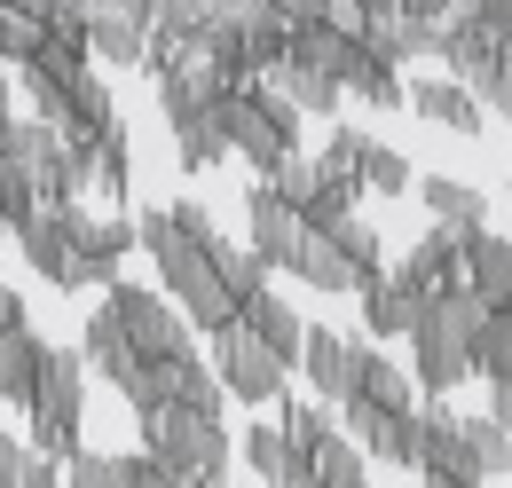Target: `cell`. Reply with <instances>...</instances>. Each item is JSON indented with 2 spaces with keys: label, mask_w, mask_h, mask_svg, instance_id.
I'll use <instances>...</instances> for the list:
<instances>
[{
  "label": "cell",
  "mask_w": 512,
  "mask_h": 488,
  "mask_svg": "<svg viewBox=\"0 0 512 488\" xmlns=\"http://www.w3.org/2000/svg\"><path fill=\"white\" fill-rule=\"evenodd\" d=\"M505 315H512V300H505Z\"/></svg>",
  "instance_id": "55"
},
{
  "label": "cell",
  "mask_w": 512,
  "mask_h": 488,
  "mask_svg": "<svg viewBox=\"0 0 512 488\" xmlns=\"http://www.w3.org/2000/svg\"><path fill=\"white\" fill-rule=\"evenodd\" d=\"M442 32L449 24H402V63L410 56H442Z\"/></svg>",
  "instance_id": "43"
},
{
  "label": "cell",
  "mask_w": 512,
  "mask_h": 488,
  "mask_svg": "<svg viewBox=\"0 0 512 488\" xmlns=\"http://www.w3.org/2000/svg\"><path fill=\"white\" fill-rule=\"evenodd\" d=\"M16 244L32 276H48L56 292H79V205H40L32 221H16Z\"/></svg>",
  "instance_id": "7"
},
{
  "label": "cell",
  "mask_w": 512,
  "mask_h": 488,
  "mask_svg": "<svg viewBox=\"0 0 512 488\" xmlns=\"http://www.w3.org/2000/svg\"><path fill=\"white\" fill-rule=\"evenodd\" d=\"M268 189H276L292 213H308V205H316V189H323V158H316V150H292V158L268 174Z\"/></svg>",
  "instance_id": "32"
},
{
  "label": "cell",
  "mask_w": 512,
  "mask_h": 488,
  "mask_svg": "<svg viewBox=\"0 0 512 488\" xmlns=\"http://www.w3.org/2000/svg\"><path fill=\"white\" fill-rule=\"evenodd\" d=\"M363 363H371V347H355L347 331H323V323H308V347H300V370H308V386H316V402L331 410H347L355 402V386H363Z\"/></svg>",
  "instance_id": "8"
},
{
  "label": "cell",
  "mask_w": 512,
  "mask_h": 488,
  "mask_svg": "<svg viewBox=\"0 0 512 488\" xmlns=\"http://www.w3.org/2000/svg\"><path fill=\"white\" fill-rule=\"evenodd\" d=\"M213 268H221V292L237 300V315H245V307H253L260 292H268V268H260L253 252H237V244H229V237L213 244Z\"/></svg>",
  "instance_id": "29"
},
{
  "label": "cell",
  "mask_w": 512,
  "mask_h": 488,
  "mask_svg": "<svg viewBox=\"0 0 512 488\" xmlns=\"http://www.w3.org/2000/svg\"><path fill=\"white\" fill-rule=\"evenodd\" d=\"M127 182H134V142H127V126H111V134L87 142V189L95 197H127Z\"/></svg>",
  "instance_id": "26"
},
{
  "label": "cell",
  "mask_w": 512,
  "mask_h": 488,
  "mask_svg": "<svg viewBox=\"0 0 512 488\" xmlns=\"http://www.w3.org/2000/svg\"><path fill=\"white\" fill-rule=\"evenodd\" d=\"M292 276H300V284H316V292H363V276L347 268V252H339L331 237H316V229H308L300 252H292Z\"/></svg>",
  "instance_id": "25"
},
{
  "label": "cell",
  "mask_w": 512,
  "mask_h": 488,
  "mask_svg": "<svg viewBox=\"0 0 512 488\" xmlns=\"http://www.w3.org/2000/svg\"><path fill=\"white\" fill-rule=\"evenodd\" d=\"M284 441H292V449L316 465L323 449L339 441V426H331V410H323V402H292V410H284Z\"/></svg>",
  "instance_id": "35"
},
{
  "label": "cell",
  "mask_w": 512,
  "mask_h": 488,
  "mask_svg": "<svg viewBox=\"0 0 512 488\" xmlns=\"http://www.w3.org/2000/svg\"><path fill=\"white\" fill-rule=\"evenodd\" d=\"M16 457H24V441H16V433H0V488H8V473H16Z\"/></svg>",
  "instance_id": "47"
},
{
  "label": "cell",
  "mask_w": 512,
  "mask_h": 488,
  "mask_svg": "<svg viewBox=\"0 0 512 488\" xmlns=\"http://www.w3.org/2000/svg\"><path fill=\"white\" fill-rule=\"evenodd\" d=\"M87 56H95V63H150V24L127 16V8H95V24H87Z\"/></svg>",
  "instance_id": "22"
},
{
  "label": "cell",
  "mask_w": 512,
  "mask_h": 488,
  "mask_svg": "<svg viewBox=\"0 0 512 488\" xmlns=\"http://www.w3.org/2000/svg\"><path fill=\"white\" fill-rule=\"evenodd\" d=\"M465 449H473L481 481H512V433L497 418H465Z\"/></svg>",
  "instance_id": "33"
},
{
  "label": "cell",
  "mask_w": 512,
  "mask_h": 488,
  "mask_svg": "<svg viewBox=\"0 0 512 488\" xmlns=\"http://www.w3.org/2000/svg\"><path fill=\"white\" fill-rule=\"evenodd\" d=\"M213 378L229 386V402H284V378H292V363H276L253 331L237 323V331H221V339H213Z\"/></svg>",
  "instance_id": "6"
},
{
  "label": "cell",
  "mask_w": 512,
  "mask_h": 488,
  "mask_svg": "<svg viewBox=\"0 0 512 488\" xmlns=\"http://www.w3.org/2000/svg\"><path fill=\"white\" fill-rule=\"evenodd\" d=\"M0 213H8V229L40 213V182L16 166V150H8V126H0Z\"/></svg>",
  "instance_id": "34"
},
{
  "label": "cell",
  "mask_w": 512,
  "mask_h": 488,
  "mask_svg": "<svg viewBox=\"0 0 512 488\" xmlns=\"http://www.w3.org/2000/svg\"><path fill=\"white\" fill-rule=\"evenodd\" d=\"M79 363L95 370V378H111L119 394H134V378H142V355L127 347V331H119V315H111V307H95V315H87V331H79Z\"/></svg>",
  "instance_id": "13"
},
{
  "label": "cell",
  "mask_w": 512,
  "mask_h": 488,
  "mask_svg": "<svg viewBox=\"0 0 512 488\" xmlns=\"http://www.w3.org/2000/svg\"><path fill=\"white\" fill-rule=\"evenodd\" d=\"M434 63H442V79L473 87L481 71H497V63H505V48H497V32H481V24L457 8V16H449V32H442V56H434Z\"/></svg>",
  "instance_id": "17"
},
{
  "label": "cell",
  "mask_w": 512,
  "mask_h": 488,
  "mask_svg": "<svg viewBox=\"0 0 512 488\" xmlns=\"http://www.w3.org/2000/svg\"><path fill=\"white\" fill-rule=\"evenodd\" d=\"M316 237H331V244H339V252H347V268H355V276H363V284H371V276H386V252H379V229H371V221H363V213H347V221H339V229H316Z\"/></svg>",
  "instance_id": "30"
},
{
  "label": "cell",
  "mask_w": 512,
  "mask_h": 488,
  "mask_svg": "<svg viewBox=\"0 0 512 488\" xmlns=\"http://www.w3.org/2000/svg\"><path fill=\"white\" fill-rule=\"evenodd\" d=\"M355 56H363V40H355L347 24L316 16V24H292V56H284V63H300V71H316V79H331V87H347Z\"/></svg>",
  "instance_id": "11"
},
{
  "label": "cell",
  "mask_w": 512,
  "mask_h": 488,
  "mask_svg": "<svg viewBox=\"0 0 512 488\" xmlns=\"http://www.w3.org/2000/svg\"><path fill=\"white\" fill-rule=\"evenodd\" d=\"M134 221H119V213H79V284H119V260L134 252Z\"/></svg>",
  "instance_id": "12"
},
{
  "label": "cell",
  "mask_w": 512,
  "mask_h": 488,
  "mask_svg": "<svg viewBox=\"0 0 512 488\" xmlns=\"http://www.w3.org/2000/svg\"><path fill=\"white\" fill-rule=\"evenodd\" d=\"M497 48H505V56H512V32H505V40H497Z\"/></svg>",
  "instance_id": "53"
},
{
  "label": "cell",
  "mask_w": 512,
  "mask_h": 488,
  "mask_svg": "<svg viewBox=\"0 0 512 488\" xmlns=\"http://www.w3.org/2000/svg\"><path fill=\"white\" fill-rule=\"evenodd\" d=\"M8 331H32V315H24V300L0 284V339H8Z\"/></svg>",
  "instance_id": "45"
},
{
  "label": "cell",
  "mask_w": 512,
  "mask_h": 488,
  "mask_svg": "<svg viewBox=\"0 0 512 488\" xmlns=\"http://www.w3.org/2000/svg\"><path fill=\"white\" fill-rule=\"evenodd\" d=\"M410 111L426 126H442V134H481V119H489V111L473 103V87H457L442 71H434V79H410Z\"/></svg>",
  "instance_id": "15"
},
{
  "label": "cell",
  "mask_w": 512,
  "mask_h": 488,
  "mask_svg": "<svg viewBox=\"0 0 512 488\" xmlns=\"http://www.w3.org/2000/svg\"><path fill=\"white\" fill-rule=\"evenodd\" d=\"M489 418H497V426L512 433V386H497V394H489Z\"/></svg>",
  "instance_id": "48"
},
{
  "label": "cell",
  "mask_w": 512,
  "mask_h": 488,
  "mask_svg": "<svg viewBox=\"0 0 512 488\" xmlns=\"http://www.w3.org/2000/svg\"><path fill=\"white\" fill-rule=\"evenodd\" d=\"M355 402H363V410H386V418H410V370L386 363V355H371V363H363V386H355Z\"/></svg>",
  "instance_id": "28"
},
{
  "label": "cell",
  "mask_w": 512,
  "mask_h": 488,
  "mask_svg": "<svg viewBox=\"0 0 512 488\" xmlns=\"http://www.w3.org/2000/svg\"><path fill=\"white\" fill-rule=\"evenodd\" d=\"M418 315H426V292H410L402 284V268H386L363 284V323L379 331V339H410L418 331Z\"/></svg>",
  "instance_id": "18"
},
{
  "label": "cell",
  "mask_w": 512,
  "mask_h": 488,
  "mask_svg": "<svg viewBox=\"0 0 512 488\" xmlns=\"http://www.w3.org/2000/svg\"><path fill=\"white\" fill-rule=\"evenodd\" d=\"M103 307L119 315V331H127V347L142 355V363H197V339L190 323H182V307L166 300V292H142V284H111L103 292Z\"/></svg>",
  "instance_id": "5"
},
{
  "label": "cell",
  "mask_w": 512,
  "mask_h": 488,
  "mask_svg": "<svg viewBox=\"0 0 512 488\" xmlns=\"http://www.w3.org/2000/svg\"><path fill=\"white\" fill-rule=\"evenodd\" d=\"M221 394H229V386L213 378V363H197L190 378H182V410H197V418H221Z\"/></svg>",
  "instance_id": "40"
},
{
  "label": "cell",
  "mask_w": 512,
  "mask_h": 488,
  "mask_svg": "<svg viewBox=\"0 0 512 488\" xmlns=\"http://www.w3.org/2000/svg\"><path fill=\"white\" fill-rule=\"evenodd\" d=\"M134 237H142V252L158 260V284H166V300L182 307V315H190L205 339L237 331V300L221 292V268H213V252H205V244H190L182 229H174V205L142 213V221H134Z\"/></svg>",
  "instance_id": "1"
},
{
  "label": "cell",
  "mask_w": 512,
  "mask_h": 488,
  "mask_svg": "<svg viewBox=\"0 0 512 488\" xmlns=\"http://www.w3.org/2000/svg\"><path fill=\"white\" fill-rule=\"evenodd\" d=\"M8 488H64V465H56V457H40V449L24 441V457H16V473H8Z\"/></svg>",
  "instance_id": "42"
},
{
  "label": "cell",
  "mask_w": 512,
  "mask_h": 488,
  "mask_svg": "<svg viewBox=\"0 0 512 488\" xmlns=\"http://www.w3.org/2000/svg\"><path fill=\"white\" fill-rule=\"evenodd\" d=\"M339 95H355L363 111H410V87H402V71H394L386 56H371V48L355 56V71H347V87H339Z\"/></svg>",
  "instance_id": "24"
},
{
  "label": "cell",
  "mask_w": 512,
  "mask_h": 488,
  "mask_svg": "<svg viewBox=\"0 0 512 488\" xmlns=\"http://www.w3.org/2000/svg\"><path fill=\"white\" fill-rule=\"evenodd\" d=\"M268 87H276L300 119H339V87L316 79V71H300V63H276V71H268Z\"/></svg>",
  "instance_id": "27"
},
{
  "label": "cell",
  "mask_w": 512,
  "mask_h": 488,
  "mask_svg": "<svg viewBox=\"0 0 512 488\" xmlns=\"http://www.w3.org/2000/svg\"><path fill=\"white\" fill-rule=\"evenodd\" d=\"M79 418H87V363H79V347H48V378H40V402H32V449L71 465L87 449Z\"/></svg>",
  "instance_id": "4"
},
{
  "label": "cell",
  "mask_w": 512,
  "mask_h": 488,
  "mask_svg": "<svg viewBox=\"0 0 512 488\" xmlns=\"http://www.w3.org/2000/svg\"><path fill=\"white\" fill-rule=\"evenodd\" d=\"M418 205L434 213V229H457V237H489V205H481V189L449 182V174H418Z\"/></svg>",
  "instance_id": "16"
},
{
  "label": "cell",
  "mask_w": 512,
  "mask_h": 488,
  "mask_svg": "<svg viewBox=\"0 0 512 488\" xmlns=\"http://www.w3.org/2000/svg\"><path fill=\"white\" fill-rule=\"evenodd\" d=\"M190 488H229V473H205V481H190Z\"/></svg>",
  "instance_id": "50"
},
{
  "label": "cell",
  "mask_w": 512,
  "mask_h": 488,
  "mask_svg": "<svg viewBox=\"0 0 512 488\" xmlns=\"http://www.w3.org/2000/svg\"><path fill=\"white\" fill-rule=\"evenodd\" d=\"M64 488H134V457H103V449H79L64 465Z\"/></svg>",
  "instance_id": "38"
},
{
  "label": "cell",
  "mask_w": 512,
  "mask_h": 488,
  "mask_svg": "<svg viewBox=\"0 0 512 488\" xmlns=\"http://www.w3.org/2000/svg\"><path fill=\"white\" fill-rule=\"evenodd\" d=\"M418 481H457V488H481V465L465 449V418L449 402H426L418 410Z\"/></svg>",
  "instance_id": "9"
},
{
  "label": "cell",
  "mask_w": 512,
  "mask_h": 488,
  "mask_svg": "<svg viewBox=\"0 0 512 488\" xmlns=\"http://www.w3.org/2000/svg\"><path fill=\"white\" fill-rule=\"evenodd\" d=\"M465 292L489 307V315H505V300H512V237H473L465 244Z\"/></svg>",
  "instance_id": "20"
},
{
  "label": "cell",
  "mask_w": 512,
  "mask_h": 488,
  "mask_svg": "<svg viewBox=\"0 0 512 488\" xmlns=\"http://www.w3.org/2000/svg\"><path fill=\"white\" fill-rule=\"evenodd\" d=\"M0 24H8V8H0Z\"/></svg>",
  "instance_id": "54"
},
{
  "label": "cell",
  "mask_w": 512,
  "mask_h": 488,
  "mask_svg": "<svg viewBox=\"0 0 512 488\" xmlns=\"http://www.w3.org/2000/svg\"><path fill=\"white\" fill-rule=\"evenodd\" d=\"M142 426V457H158L174 481L190 488L205 473H229V457H237V441L221 433V418H197V410H166V418H134Z\"/></svg>",
  "instance_id": "3"
},
{
  "label": "cell",
  "mask_w": 512,
  "mask_h": 488,
  "mask_svg": "<svg viewBox=\"0 0 512 488\" xmlns=\"http://www.w3.org/2000/svg\"><path fill=\"white\" fill-rule=\"evenodd\" d=\"M134 488H182V481H174L158 457H134Z\"/></svg>",
  "instance_id": "46"
},
{
  "label": "cell",
  "mask_w": 512,
  "mask_h": 488,
  "mask_svg": "<svg viewBox=\"0 0 512 488\" xmlns=\"http://www.w3.org/2000/svg\"><path fill=\"white\" fill-rule=\"evenodd\" d=\"M457 8H465V0H402L394 16H402V24H449Z\"/></svg>",
  "instance_id": "44"
},
{
  "label": "cell",
  "mask_w": 512,
  "mask_h": 488,
  "mask_svg": "<svg viewBox=\"0 0 512 488\" xmlns=\"http://www.w3.org/2000/svg\"><path fill=\"white\" fill-rule=\"evenodd\" d=\"M221 111V134H229V150L237 158H253V174L268 182L292 150H300V111L268 87V79H253V87H237V95H221L213 103Z\"/></svg>",
  "instance_id": "2"
},
{
  "label": "cell",
  "mask_w": 512,
  "mask_h": 488,
  "mask_svg": "<svg viewBox=\"0 0 512 488\" xmlns=\"http://www.w3.org/2000/svg\"><path fill=\"white\" fill-rule=\"evenodd\" d=\"M308 488H371V457H363V441H331L316 457V473H308Z\"/></svg>",
  "instance_id": "31"
},
{
  "label": "cell",
  "mask_w": 512,
  "mask_h": 488,
  "mask_svg": "<svg viewBox=\"0 0 512 488\" xmlns=\"http://www.w3.org/2000/svg\"><path fill=\"white\" fill-rule=\"evenodd\" d=\"M473 370H481L489 386H512V315H489V323H481V339H473Z\"/></svg>",
  "instance_id": "37"
},
{
  "label": "cell",
  "mask_w": 512,
  "mask_h": 488,
  "mask_svg": "<svg viewBox=\"0 0 512 488\" xmlns=\"http://www.w3.org/2000/svg\"><path fill=\"white\" fill-rule=\"evenodd\" d=\"M0 126H16V111H8V87H0Z\"/></svg>",
  "instance_id": "51"
},
{
  "label": "cell",
  "mask_w": 512,
  "mask_h": 488,
  "mask_svg": "<svg viewBox=\"0 0 512 488\" xmlns=\"http://www.w3.org/2000/svg\"><path fill=\"white\" fill-rule=\"evenodd\" d=\"M245 213H253V244H245V252H253L268 276H276V268L292 276V252H300V237H308V221H300V213H292V205H284L268 182L245 189Z\"/></svg>",
  "instance_id": "10"
},
{
  "label": "cell",
  "mask_w": 512,
  "mask_h": 488,
  "mask_svg": "<svg viewBox=\"0 0 512 488\" xmlns=\"http://www.w3.org/2000/svg\"><path fill=\"white\" fill-rule=\"evenodd\" d=\"M473 103H481L489 119H512V56L497 63V71H481V79H473Z\"/></svg>",
  "instance_id": "41"
},
{
  "label": "cell",
  "mask_w": 512,
  "mask_h": 488,
  "mask_svg": "<svg viewBox=\"0 0 512 488\" xmlns=\"http://www.w3.org/2000/svg\"><path fill=\"white\" fill-rule=\"evenodd\" d=\"M410 189H418L410 158L386 150V142H371V158H363V197H410Z\"/></svg>",
  "instance_id": "36"
},
{
  "label": "cell",
  "mask_w": 512,
  "mask_h": 488,
  "mask_svg": "<svg viewBox=\"0 0 512 488\" xmlns=\"http://www.w3.org/2000/svg\"><path fill=\"white\" fill-rule=\"evenodd\" d=\"M40 378H48V339L40 331H8L0 339V402L32 410L40 402Z\"/></svg>",
  "instance_id": "19"
},
{
  "label": "cell",
  "mask_w": 512,
  "mask_h": 488,
  "mask_svg": "<svg viewBox=\"0 0 512 488\" xmlns=\"http://www.w3.org/2000/svg\"><path fill=\"white\" fill-rule=\"evenodd\" d=\"M418 488H457V481H418Z\"/></svg>",
  "instance_id": "52"
},
{
  "label": "cell",
  "mask_w": 512,
  "mask_h": 488,
  "mask_svg": "<svg viewBox=\"0 0 512 488\" xmlns=\"http://www.w3.org/2000/svg\"><path fill=\"white\" fill-rule=\"evenodd\" d=\"M237 323L253 331V339L268 347V355H276V363H292V370H300V347H308V323L292 315V300H284V292H260V300L245 307V315H237Z\"/></svg>",
  "instance_id": "21"
},
{
  "label": "cell",
  "mask_w": 512,
  "mask_h": 488,
  "mask_svg": "<svg viewBox=\"0 0 512 488\" xmlns=\"http://www.w3.org/2000/svg\"><path fill=\"white\" fill-rule=\"evenodd\" d=\"M355 8H363V16H394L402 0H355Z\"/></svg>",
  "instance_id": "49"
},
{
  "label": "cell",
  "mask_w": 512,
  "mask_h": 488,
  "mask_svg": "<svg viewBox=\"0 0 512 488\" xmlns=\"http://www.w3.org/2000/svg\"><path fill=\"white\" fill-rule=\"evenodd\" d=\"M347 441H363V457H379V465H418V410L386 418V410L347 402Z\"/></svg>",
  "instance_id": "14"
},
{
  "label": "cell",
  "mask_w": 512,
  "mask_h": 488,
  "mask_svg": "<svg viewBox=\"0 0 512 488\" xmlns=\"http://www.w3.org/2000/svg\"><path fill=\"white\" fill-rule=\"evenodd\" d=\"M371 142H379V134H363V126H331V142H323L316 158H323V174H347V182H363V158H371Z\"/></svg>",
  "instance_id": "39"
},
{
  "label": "cell",
  "mask_w": 512,
  "mask_h": 488,
  "mask_svg": "<svg viewBox=\"0 0 512 488\" xmlns=\"http://www.w3.org/2000/svg\"><path fill=\"white\" fill-rule=\"evenodd\" d=\"M418 323H426V331H442L449 347H465V355H473V339H481V323H489V307L473 300L465 284H449V292H434V300H426V315H418Z\"/></svg>",
  "instance_id": "23"
}]
</instances>
